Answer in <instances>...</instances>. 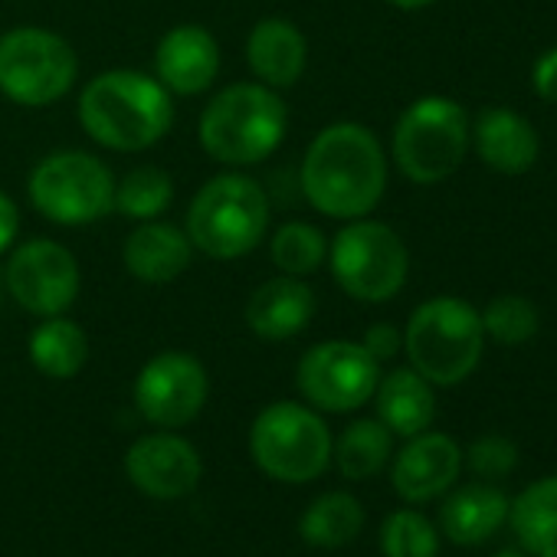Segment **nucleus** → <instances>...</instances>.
I'll return each mask as SVG.
<instances>
[{
    "instance_id": "1",
    "label": "nucleus",
    "mask_w": 557,
    "mask_h": 557,
    "mask_svg": "<svg viewBox=\"0 0 557 557\" xmlns=\"http://www.w3.org/2000/svg\"><path fill=\"white\" fill-rule=\"evenodd\" d=\"M306 200L332 220H358L371 213L387 187V158L377 135L358 122L322 128L299 171Z\"/></svg>"
},
{
    "instance_id": "2",
    "label": "nucleus",
    "mask_w": 557,
    "mask_h": 557,
    "mask_svg": "<svg viewBox=\"0 0 557 557\" xmlns=\"http://www.w3.org/2000/svg\"><path fill=\"white\" fill-rule=\"evenodd\" d=\"M79 122L92 141L112 151H145L158 145L174 122L171 92L145 73L109 70L86 83Z\"/></svg>"
},
{
    "instance_id": "3",
    "label": "nucleus",
    "mask_w": 557,
    "mask_h": 557,
    "mask_svg": "<svg viewBox=\"0 0 557 557\" xmlns=\"http://www.w3.org/2000/svg\"><path fill=\"white\" fill-rule=\"evenodd\" d=\"M289 109L262 83H233L220 89L200 112V145L226 168H252L286 138Z\"/></svg>"
},
{
    "instance_id": "4",
    "label": "nucleus",
    "mask_w": 557,
    "mask_h": 557,
    "mask_svg": "<svg viewBox=\"0 0 557 557\" xmlns=\"http://www.w3.org/2000/svg\"><path fill=\"white\" fill-rule=\"evenodd\" d=\"M269 226V197L249 174L230 171L210 177L190 200L187 236L194 249L213 259H239L252 252Z\"/></svg>"
},
{
    "instance_id": "5",
    "label": "nucleus",
    "mask_w": 557,
    "mask_h": 557,
    "mask_svg": "<svg viewBox=\"0 0 557 557\" xmlns=\"http://www.w3.org/2000/svg\"><path fill=\"white\" fill-rule=\"evenodd\" d=\"M404 348L410 368L436 387H453L466 381L485 348L482 315L453 296L423 302L404 332Z\"/></svg>"
},
{
    "instance_id": "6",
    "label": "nucleus",
    "mask_w": 557,
    "mask_h": 557,
    "mask_svg": "<svg viewBox=\"0 0 557 557\" xmlns=\"http://www.w3.org/2000/svg\"><path fill=\"white\" fill-rule=\"evenodd\" d=\"M249 453L278 482H312L332 462V433L312 407L278 400L252 420Z\"/></svg>"
},
{
    "instance_id": "7",
    "label": "nucleus",
    "mask_w": 557,
    "mask_h": 557,
    "mask_svg": "<svg viewBox=\"0 0 557 557\" xmlns=\"http://www.w3.org/2000/svg\"><path fill=\"white\" fill-rule=\"evenodd\" d=\"M469 135L459 102L446 96L417 99L394 125V161L413 184H440L462 164Z\"/></svg>"
},
{
    "instance_id": "8",
    "label": "nucleus",
    "mask_w": 557,
    "mask_h": 557,
    "mask_svg": "<svg viewBox=\"0 0 557 557\" xmlns=\"http://www.w3.org/2000/svg\"><path fill=\"white\" fill-rule=\"evenodd\" d=\"M37 213L60 226H86L115 210V177L89 151H57L37 161L27 181Z\"/></svg>"
},
{
    "instance_id": "9",
    "label": "nucleus",
    "mask_w": 557,
    "mask_h": 557,
    "mask_svg": "<svg viewBox=\"0 0 557 557\" xmlns=\"http://www.w3.org/2000/svg\"><path fill=\"white\" fill-rule=\"evenodd\" d=\"M332 275L335 283L358 302H387L394 299L410 272V252L397 230L377 220H351L332 239Z\"/></svg>"
},
{
    "instance_id": "10",
    "label": "nucleus",
    "mask_w": 557,
    "mask_h": 557,
    "mask_svg": "<svg viewBox=\"0 0 557 557\" xmlns=\"http://www.w3.org/2000/svg\"><path fill=\"white\" fill-rule=\"evenodd\" d=\"M79 76L76 50L53 30L17 27L0 37V92L27 109L63 99Z\"/></svg>"
},
{
    "instance_id": "11",
    "label": "nucleus",
    "mask_w": 557,
    "mask_h": 557,
    "mask_svg": "<svg viewBox=\"0 0 557 557\" xmlns=\"http://www.w3.org/2000/svg\"><path fill=\"white\" fill-rule=\"evenodd\" d=\"M4 289L24 312L37 319L63 315L79 296V262L57 239H27L8 259Z\"/></svg>"
},
{
    "instance_id": "12",
    "label": "nucleus",
    "mask_w": 557,
    "mask_h": 557,
    "mask_svg": "<svg viewBox=\"0 0 557 557\" xmlns=\"http://www.w3.org/2000/svg\"><path fill=\"white\" fill-rule=\"evenodd\" d=\"M296 381L312 407L348 413L374 397L381 364L358 342H322L302 355Z\"/></svg>"
},
{
    "instance_id": "13",
    "label": "nucleus",
    "mask_w": 557,
    "mask_h": 557,
    "mask_svg": "<svg viewBox=\"0 0 557 557\" xmlns=\"http://www.w3.org/2000/svg\"><path fill=\"white\" fill-rule=\"evenodd\" d=\"M210 381L203 364L184 351H164L151 358L135 381V407L161 430L187 426L207 404Z\"/></svg>"
},
{
    "instance_id": "14",
    "label": "nucleus",
    "mask_w": 557,
    "mask_h": 557,
    "mask_svg": "<svg viewBox=\"0 0 557 557\" xmlns=\"http://www.w3.org/2000/svg\"><path fill=\"white\" fill-rule=\"evenodd\" d=\"M125 475L148 498L171 502L197 488L203 475V462H200V453L187 440L174 433H151L128 446Z\"/></svg>"
},
{
    "instance_id": "15",
    "label": "nucleus",
    "mask_w": 557,
    "mask_h": 557,
    "mask_svg": "<svg viewBox=\"0 0 557 557\" xmlns=\"http://www.w3.org/2000/svg\"><path fill=\"white\" fill-rule=\"evenodd\" d=\"M154 79L177 96L207 92L220 73V47L210 30L181 24L168 30L154 50Z\"/></svg>"
},
{
    "instance_id": "16",
    "label": "nucleus",
    "mask_w": 557,
    "mask_h": 557,
    "mask_svg": "<svg viewBox=\"0 0 557 557\" xmlns=\"http://www.w3.org/2000/svg\"><path fill=\"white\" fill-rule=\"evenodd\" d=\"M462 469V453L446 433H417L397 453L394 462V488L407 502H430L443 495Z\"/></svg>"
},
{
    "instance_id": "17",
    "label": "nucleus",
    "mask_w": 557,
    "mask_h": 557,
    "mask_svg": "<svg viewBox=\"0 0 557 557\" xmlns=\"http://www.w3.org/2000/svg\"><path fill=\"white\" fill-rule=\"evenodd\" d=\"M315 293L299 275H275L246 302V325L262 342H289L315 319Z\"/></svg>"
},
{
    "instance_id": "18",
    "label": "nucleus",
    "mask_w": 557,
    "mask_h": 557,
    "mask_svg": "<svg viewBox=\"0 0 557 557\" xmlns=\"http://www.w3.org/2000/svg\"><path fill=\"white\" fill-rule=\"evenodd\" d=\"M306 60H309V44L302 30L283 17L259 21L246 40V63L252 76L275 92L293 89L302 79Z\"/></svg>"
},
{
    "instance_id": "19",
    "label": "nucleus",
    "mask_w": 557,
    "mask_h": 557,
    "mask_svg": "<svg viewBox=\"0 0 557 557\" xmlns=\"http://www.w3.org/2000/svg\"><path fill=\"white\" fill-rule=\"evenodd\" d=\"M122 259L135 278L151 283V286H161V283H174L181 272L190 269L194 243H190L187 230H181L174 223L145 220L141 226H135L128 233Z\"/></svg>"
},
{
    "instance_id": "20",
    "label": "nucleus",
    "mask_w": 557,
    "mask_h": 557,
    "mask_svg": "<svg viewBox=\"0 0 557 557\" xmlns=\"http://www.w3.org/2000/svg\"><path fill=\"white\" fill-rule=\"evenodd\" d=\"M479 158L498 174H524L537 161V135L528 119L511 109H485L469 135Z\"/></svg>"
},
{
    "instance_id": "21",
    "label": "nucleus",
    "mask_w": 557,
    "mask_h": 557,
    "mask_svg": "<svg viewBox=\"0 0 557 557\" xmlns=\"http://www.w3.org/2000/svg\"><path fill=\"white\" fill-rule=\"evenodd\" d=\"M374 400H377V420L391 433L407 440L423 433L436 417L433 384L413 368H397L384 381H377Z\"/></svg>"
},
{
    "instance_id": "22",
    "label": "nucleus",
    "mask_w": 557,
    "mask_h": 557,
    "mask_svg": "<svg viewBox=\"0 0 557 557\" xmlns=\"http://www.w3.org/2000/svg\"><path fill=\"white\" fill-rule=\"evenodd\" d=\"M505 518L508 498L492 485H462L446 498L440 511L443 531L456 544H482L505 524Z\"/></svg>"
},
{
    "instance_id": "23",
    "label": "nucleus",
    "mask_w": 557,
    "mask_h": 557,
    "mask_svg": "<svg viewBox=\"0 0 557 557\" xmlns=\"http://www.w3.org/2000/svg\"><path fill=\"white\" fill-rule=\"evenodd\" d=\"M508 521L528 554L557 557V475L531 482L508 505Z\"/></svg>"
},
{
    "instance_id": "24",
    "label": "nucleus",
    "mask_w": 557,
    "mask_h": 557,
    "mask_svg": "<svg viewBox=\"0 0 557 557\" xmlns=\"http://www.w3.org/2000/svg\"><path fill=\"white\" fill-rule=\"evenodd\" d=\"M86 358H89L86 332L63 315L44 319L30 335V361L47 377H57V381L76 377L83 371Z\"/></svg>"
},
{
    "instance_id": "25",
    "label": "nucleus",
    "mask_w": 557,
    "mask_h": 557,
    "mask_svg": "<svg viewBox=\"0 0 557 557\" xmlns=\"http://www.w3.org/2000/svg\"><path fill=\"white\" fill-rule=\"evenodd\" d=\"M394 453V433L381 420H355L332 443L335 466L345 479H371L377 475Z\"/></svg>"
},
{
    "instance_id": "26",
    "label": "nucleus",
    "mask_w": 557,
    "mask_h": 557,
    "mask_svg": "<svg viewBox=\"0 0 557 557\" xmlns=\"http://www.w3.org/2000/svg\"><path fill=\"white\" fill-rule=\"evenodd\" d=\"M364 528V508L355 495L348 492H325L319 495L306 515H302V537L312 547H345L351 544Z\"/></svg>"
},
{
    "instance_id": "27",
    "label": "nucleus",
    "mask_w": 557,
    "mask_h": 557,
    "mask_svg": "<svg viewBox=\"0 0 557 557\" xmlns=\"http://www.w3.org/2000/svg\"><path fill=\"white\" fill-rule=\"evenodd\" d=\"M171 200H174V184L168 171L154 164H141L115 184V210L138 223L158 220L171 207Z\"/></svg>"
},
{
    "instance_id": "28",
    "label": "nucleus",
    "mask_w": 557,
    "mask_h": 557,
    "mask_svg": "<svg viewBox=\"0 0 557 557\" xmlns=\"http://www.w3.org/2000/svg\"><path fill=\"white\" fill-rule=\"evenodd\" d=\"M269 252H272V262L283 269V275H312L325 262L329 243L319 226L306 220H293L275 230Z\"/></svg>"
},
{
    "instance_id": "29",
    "label": "nucleus",
    "mask_w": 557,
    "mask_h": 557,
    "mask_svg": "<svg viewBox=\"0 0 557 557\" xmlns=\"http://www.w3.org/2000/svg\"><path fill=\"white\" fill-rule=\"evenodd\" d=\"M381 550L384 557H436L440 537L436 528L420 511H394L381 528Z\"/></svg>"
},
{
    "instance_id": "30",
    "label": "nucleus",
    "mask_w": 557,
    "mask_h": 557,
    "mask_svg": "<svg viewBox=\"0 0 557 557\" xmlns=\"http://www.w3.org/2000/svg\"><path fill=\"white\" fill-rule=\"evenodd\" d=\"M482 329L498 345H524L537 335L541 315L524 296H498L485 306Z\"/></svg>"
},
{
    "instance_id": "31",
    "label": "nucleus",
    "mask_w": 557,
    "mask_h": 557,
    "mask_svg": "<svg viewBox=\"0 0 557 557\" xmlns=\"http://www.w3.org/2000/svg\"><path fill=\"white\" fill-rule=\"evenodd\" d=\"M518 466V446L505 436H482L469 446V469L482 479H505Z\"/></svg>"
},
{
    "instance_id": "32",
    "label": "nucleus",
    "mask_w": 557,
    "mask_h": 557,
    "mask_svg": "<svg viewBox=\"0 0 557 557\" xmlns=\"http://www.w3.org/2000/svg\"><path fill=\"white\" fill-rule=\"evenodd\" d=\"M364 351L381 364V361H391L400 348H404V335L394 329V325H387V322H381V325H371L368 332H364Z\"/></svg>"
},
{
    "instance_id": "33",
    "label": "nucleus",
    "mask_w": 557,
    "mask_h": 557,
    "mask_svg": "<svg viewBox=\"0 0 557 557\" xmlns=\"http://www.w3.org/2000/svg\"><path fill=\"white\" fill-rule=\"evenodd\" d=\"M531 83H534V92L544 102L557 106V47H550L544 57H537L534 73H531Z\"/></svg>"
},
{
    "instance_id": "34",
    "label": "nucleus",
    "mask_w": 557,
    "mask_h": 557,
    "mask_svg": "<svg viewBox=\"0 0 557 557\" xmlns=\"http://www.w3.org/2000/svg\"><path fill=\"white\" fill-rule=\"evenodd\" d=\"M17 230H21V213H17V203L0 190V252H4L14 239H17Z\"/></svg>"
},
{
    "instance_id": "35",
    "label": "nucleus",
    "mask_w": 557,
    "mask_h": 557,
    "mask_svg": "<svg viewBox=\"0 0 557 557\" xmlns=\"http://www.w3.org/2000/svg\"><path fill=\"white\" fill-rule=\"evenodd\" d=\"M391 4H394L397 11H423V8L433 4V0H391Z\"/></svg>"
},
{
    "instance_id": "36",
    "label": "nucleus",
    "mask_w": 557,
    "mask_h": 557,
    "mask_svg": "<svg viewBox=\"0 0 557 557\" xmlns=\"http://www.w3.org/2000/svg\"><path fill=\"white\" fill-rule=\"evenodd\" d=\"M495 557H521V554H511V550H505V554H495Z\"/></svg>"
},
{
    "instance_id": "37",
    "label": "nucleus",
    "mask_w": 557,
    "mask_h": 557,
    "mask_svg": "<svg viewBox=\"0 0 557 557\" xmlns=\"http://www.w3.org/2000/svg\"><path fill=\"white\" fill-rule=\"evenodd\" d=\"M0 299H4V275H0Z\"/></svg>"
}]
</instances>
